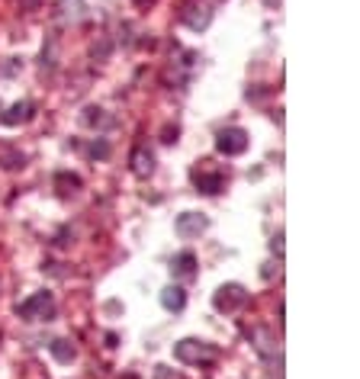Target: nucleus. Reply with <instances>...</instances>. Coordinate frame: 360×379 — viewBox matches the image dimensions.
I'll return each instance as SVG.
<instances>
[{
	"label": "nucleus",
	"instance_id": "nucleus-7",
	"mask_svg": "<svg viewBox=\"0 0 360 379\" xmlns=\"http://www.w3.org/2000/svg\"><path fill=\"white\" fill-rule=\"evenodd\" d=\"M171 273H174V277H193V273H196V257H193L190 251H184V254H177L174 261H171Z\"/></svg>",
	"mask_w": 360,
	"mask_h": 379
},
{
	"label": "nucleus",
	"instance_id": "nucleus-10",
	"mask_svg": "<svg viewBox=\"0 0 360 379\" xmlns=\"http://www.w3.org/2000/svg\"><path fill=\"white\" fill-rule=\"evenodd\" d=\"M196 186H200L203 193H219L222 190V174H196Z\"/></svg>",
	"mask_w": 360,
	"mask_h": 379
},
{
	"label": "nucleus",
	"instance_id": "nucleus-2",
	"mask_svg": "<svg viewBox=\"0 0 360 379\" xmlns=\"http://www.w3.org/2000/svg\"><path fill=\"white\" fill-rule=\"evenodd\" d=\"M17 312H19V318H26V321H39V318L49 321L52 315H55V299H52V293H36L33 299H26V303L19 305Z\"/></svg>",
	"mask_w": 360,
	"mask_h": 379
},
{
	"label": "nucleus",
	"instance_id": "nucleus-3",
	"mask_svg": "<svg viewBox=\"0 0 360 379\" xmlns=\"http://www.w3.org/2000/svg\"><path fill=\"white\" fill-rule=\"evenodd\" d=\"M244 303H248V293H244V287H238V283L219 287V293L212 296V305H216L219 312H235V309H242Z\"/></svg>",
	"mask_w": 360,
	"mask_h": 379
},
{
	"label": "nucleus",
	"instance_id": "nucleus-8",
	"mask_svg": "<svg viewBox=\"0 0 360 379\" xmlns=\"http://www.w3.org/2000/svg\"><path fill=\"white\" fill-rule=\"evenodd\" d=\"M132 170L139 177H148L151 170H155V154L145 152V148H135L132 152Z\"/></svg>",
	"mask_w": 360,
	"mask_h": 379
},
{
	"label": "nucleus",
	"instance_id": "nucleus-9",
	"mask_svg": "<svg viewBox=\"0 0 360 379\" xmlns=\"http://www.w3.org/2000/svg\"><path fill=\"white\" fill-rule=\"evenodd\" d=\"M33 113H36V106L29 100H23V103H17V106H13V110L7 113V116H3V122H7V126H17V122H26V119H33Z\"/></svg>",
	"mask_w": 360,
	"mask_h": 379
},
{
	"label": "nucleus",
	"instance_id": "nucleus-1",
	"mask_svg": "<svg viewBox=\"0 0 360 379\" xmlns=\"http://www.w3.org/2000/svg\"><path fill=\"white\" fill-rule=\"evenodd\" d=\"M174 357L180 363H212L216 360V347L206 344V341H193V337H187V341H180V344L174 347Z\"/></svg>",
	"mask_w": 360,
	"mask_h": 379
},
{
	"label": "nucleus",
	"instance_id": "nucleus-12",
	"mask_svg": "<svg viewBox=\"0 0 360 379\" xmlns=\"http://www.w3.org/2000/svg\"><path fill=\"white\" fill-rule=\"evenodd\" d=\"M61 17L65 19H81L84 17V0H61Z\"/></svg>",
	"mask_w": 360,
	"mask_h": 379
},
{
	"label": "nucleus",
	"instance_id": "nucleus-5",
	"mask_svg": "<svg viewBox=\"0 0 360 379\" xmlns=\"http://www.w3.org/2000/svg\"><path fill=\"white\" fill-rule=\"evenodd\" d=\"M174 228H177V235L180 238H196L210 228V219H206L203 212H184V216H177Z\"/></svg>",
	"mask_w": 360,
	"mask_h": 379
},
{
	"label": "nucleus",
	"instance_id": "nucleus-11",
	"mask_svg": "<svg viewBox=\"0 0 360 379\" xmlns=\"http://www.w3.org/2000/svg\"><path fill=\"white\" fill-rule=\"evenodd\" d=\"M49 350L55 354V360H58V363H71V360H75V347H71V341H52Z\"/></svg>",
	"mask_w": 360,
	"mask_h": 379
},
{
	"label": "nucleus",
	"instance_id": "nucleus-4",
	"mask_svg": "<svg viewBox=\"0 0 360 379\" xmlns=\"http://www.w3.org/2000/svg\"><path fill=\"white\" fill-rule=\"evenodd\" d=\"M216 148H219V154H228V158H232V154H242L244 148H248V132L238 126L222 129L216 138Z\"/></svg>",
	"mask_w": 360,
	"mask_h": 379
},
{
	"label": "nucleus",
	"instance_id": "nucleus-6",
	"mask_svg": "<svg viewBox=\"0 0 360 379\" xmlns=\"http://www.w3.org/2000/svg\"><path fill=\"white\" fill-rule=\"evenodd\" d=\"M161 305H164L168 312H180V309L187 305L184 287H164V293H161Z\"/></svg>",
	"mask_w": 360,
	"mask_h": 379
},
{
	"label": "nucleus",
	"instance_id": "nucleus-14",
	"mask_svg": "<svg viewBox=\"0 0 360 379\" xmlns=\"http://www.w3.org/2000/svg\"><path fill=\"white\" fill-rule=\"evenodd\" d=\"M91 154H93V158H107V154H109V145H107V142H93V145H91Z\"/></svg>",
	"mask_w": 360,
	"mask_h": 379
},
{
	"label": "nucleus",
	"instance_id": "nucleus-13",
	"mask_svg": "<svg viewBox=\"0 0 360 379\" xmlns=\"http://www.w3.org/2000/svg\"><path fill=\"white\" fill-rule=\"evenodd\" d=\"M251 337H254V341H260V344H254V347L260 350V354H274V347H270V334H267L264 328H258Z\"/></svg>",
	"mask_w": 360,
	"mask_h": 379
}]
</instances>
